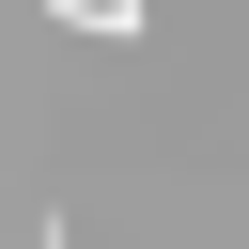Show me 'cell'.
I'll use <instances>...</instances> for the list:
<instances>
[{
    "instance_id": "obj_1",
    "label": "cell",
    "mask_w": 249,
    "mask_h": 249,
    "mask_svg": "<svg viewBox=\"0 0 249 249\" xmlns=\"http://www.w3.org/2000/svg\"><path fill=\"white\" fill-rule=\"evenodd\" d=\"M62 31H78V47H140V31H156V0H62Z\"/></svg>"
},
{
    "instance_id": "obj_2",
    "label": "cell",
    "mask_w": 249,
    "mask_h": 249,
    "mask_svg": "<svg viewBox=\"0 0 249 249\" xmlns=\"http://www.w3.org/2000/svg\"><path fill=\"white\" fill-rule=\"evenodd\" d=\"M47 249H62V218H47Z\"/></svg>"
}]
</instances>
